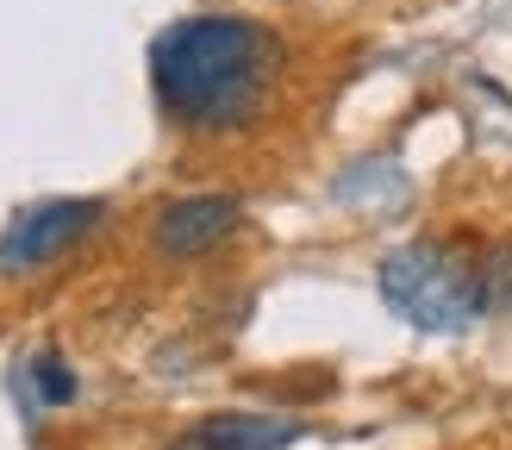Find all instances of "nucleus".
I'll return each instance as SVG.
<instances>
[{
  "mask_svg": "<svg viewBox=\"0 0 512 450\" xmlns=\"http://www.w3.org/2000/svg\"><path fill=\"white\" fill-rule=\"evenodd\" d=\"M281 82V38L244 13H188L150 44V88L169 125L225 138L269 107Z\"/></svg>",
  "mask_w": 512,
  "mask_h": 450,
  "instance_id": "nucleus-1",
  "label": "nucleus"
},
{
  "mask_svg": "<svg viewBox=\"0 0 512 450\" xmlns=\"http://www.w3.org/2000/svg\"><path fill=\"white\" fill-rule=\"evenodd\" d=\"M375 288L388 313L406 319L413 332H469L488 313V275H481V250L463 244H400L381 257Z\"/></svg>",
  "mask_w": 512,
  "mask_h": 450,
  "instance_id": "nucleus-2",
  "label": "nucleus"
},
{
  "mask_svg": "<svg viewBox=\"0 0 512 450\" xmlns=\"http://www.w3.org/2000/svg\"><path fill=\"white\" fill-rule=\"evenodd\" d=\"M100 225H107V200L63 194V200H32L7 232H0V275H38L82 250Z\"/></svg>",
  "mask_w": 512,
  "mask_h": 450,
  "instance_id": "nucleus-3",
  "label": "nucleus"
},
{
  "mask_svg": "<svg viewBox=\"0 0 512 450\" xmlns=\"http://www.w3.org/2000/svg\"><path fill=\"white\" fill-rule=\"evenodd\" d=\"M25 382H32V400H38V407H69V400L82 394L75 369L57 357V350H38V357L25 363Z\"/></svg>",
  "mask_w": 512,
  "mask_h": 450,
  "instance_id": "nucleus-6",
  "label": "nucleus"
},
{
  "mask_svg": "<svg viewBox=\"0 0 512 450\" xmlns=\"http://www.w3.org/2000/svg\"><path fill=\"white\" fill-rule=\"evenodd\" d=\"M238 225H244V207L232 194H182V200H169V207L150 219V244H157L163 257L188 263V257L219 250Z\"/></svg>",
  "mask_w": 512,
  "mask_h": 450,
  "instance_id": "nucleus-4",
  "label": "nucleus"
},
{
  "mask_svg": "<svg viewBox=\"0 0 512 450\" xmlns=\"http://www.w3.org/2000/svg\"><path fill=\"white\" fill-rule=\"evenodd\" d=\"M294 438L300 425L281 413H207L188 432H175L169 450H288Z\"/></svg>",
  "mask_w": 512,
  "mask_h": 450,
  "instance_id": "nucleus-5",
  "label": "nucleus"
}]
</instances>
